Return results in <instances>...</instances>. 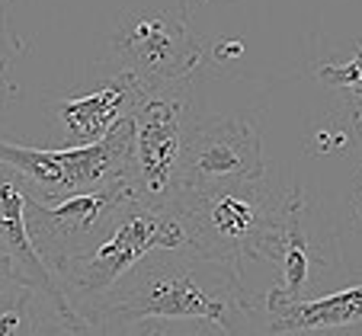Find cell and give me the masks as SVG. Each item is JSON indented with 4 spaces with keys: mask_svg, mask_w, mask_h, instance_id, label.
Instances as JSON below:
<instances>
[{
    "mask_svg": "<svg viewBox=\"0 0 362 336\" xmlns=\"http://www.w3.org/2000/svg\"><path fill=\"white\" fill-rule=\"evenodd\" d=\"M93 336H125L138 320H205L228 336H257L244 275L196 250H154L106 295L71 304Z\"/></svg>",
    "mask_w": 362,
    "mask_h": 336,
    "instance_id": "cell-1",
    "label": "cell"
},
{
    "mask_svg": "<svg viewBox=\"0 0 362 336\" xmlns=\"http://www.w3.org/2000/svg\"><path fill=\"white\" fill-rule=\"evenodd\" d=\"M295 205L298 196L286 202L263 179H250L205 192H180L170 208L186 231V247L244 275V260L257 256L260 244L286 224Z\"/></svg>",
    "mask_w": 362,
    "mask_h": 336,
    "instance_id": "cell-2",
    "label": "cell"
},
{
    "mask_svg": "<svg viewBox=\"0 0 362 336\" xmlns=\"http://www.w3.org/2000/svg\"><path fill=\"white\" fill-rule=\"evenodd\" d=\"M186 247V231L173 208H154L138 196H129L112 208L87 247L55 272L64 298L74 295V304L106 295L132 266L154 250Z\"/></svg>",
    "mask_w": 362,
    "mask_h": 336,
    "instance_id": "cell-3",
    "label": "cell"
},
{
    "mask_svg": "<svg viewBox=\"0 0 362 336\" xmlns=\"http://www.w3.org/2000/svg\"><path fill=\"white\" fill-rule=\"evenodd\" d=\"M132 189L154 208H170L180 196L183 151L196 125L189 80L138 83L132 103Z\"/></svg>",
    "mask_w": 362,
    "mask_h": 336,
    "instance_id": "cell-4",
    "label": "cell"
},
{
    "mask_svg": "<svg viewBox=\"0 0 362 336\" xmlns=\"http://www.w3.org/2000/svg\"><path fill=\"white\" fill-rule=\"evenodd\" d=\"M0 167L13 170L23 192L42 205H58L71 196L103 189L116 179H129L132 173V119L125 116L100 141L74 144L62 151L0 141Z\"/></svg>",
    "mask_w": 362,
    "mask_h": 336,
    "instance_id": "cell-5",
    "label": "cell"
},
{
    "mask_svg": "<svg viewBox=\"0 0 362 336\" xmlns=\"http://www.w3.org/2000/svg\"><path fill=\"white\" fill-rule=\"evenodd\" d=\"M250 179H263L260 135L234 116L196 119L183 151L180 192H205Z\"/></svg>",
    "mask_w": 362,
    "mask_h": 336,
    "instance_id": "cell-6",
    "label": "cell"
},
{
    "mask_svg": "<svg viewBox=\"0 0 362 336\" xmlns=\"http://www.w3.org/2000/svg\"><path fill=\"white\" fill-rule=\"evenodd\" d=\"M129 196H135L132 179H116V183L103 186V189L71 196L58 205H42V202L26 196L29 237H33L42 263L52 269V275L87 247L93 234L103 227V221L112 215V208L119 202H125Z\"/></svg>",
    "mask_w": 362,
    "mask_h": 336,
    "instance_id": "cell-7",
    "label": "cell"
},
{
    "mask_svg": "<svg viewBox=\"0 0 362 336\" xmlns=\"http://www.w3.org/2000/svg\"><path fill=\"white\" fill-rule=\"evenodd\" d=\"M116 48L129 64L125 71L141 87L189 80V71L196 68L199 58V48L189 32L167 13L125 16L116 32Z\"/></svg>",
    "mask_w": 362,
    "mask_h": 336,
    "instance_id": "cell-8",
    "label": "cell"
},
{
    "mask_svg": "<svg viewBox=\"0 0 362 336\" xmlns=\"http://www.w3.org/2000/svg\"><path fill=\"white\" fill-rule=\"evenodd\" d=\"M0 253L7 256V263L20 285L45 292V295L55 301V311L62 320H77L68 298H64V292H62V285H58V279L52 275V269L42 263L39 250H35L33 237H29L26 192H23L20 176H16V173L7 176L4 170H0Z\"/></svg>",
    "mask_w": 362,
    "mask_h": 336,
    "instance_id": "cell-9",
    "label": "cell"
},
{
    "mask_svg": "<svg viewBox=\"0 0 362 336\" xmlns=\"http://www.w3.org/2000/svg\"><path fill=\"white\" fill-rule=\"evenodd\" d=\"M138 93V80L122 71L112 83H106L103 90L90 96H77V100H62L55 103V116L64 128V138L74 144H93L103 135H110L119 122L132 112Z\"/></svg>",
    "mask_w": 362,
    "mask_h": 336,
    "instance_id": "cell-10",
    "label": "cell"
},
{
    "mask_svg": "<svg viewBox=\"0 0 362 336\" xmlns=\"http://www.w3.org/2000/svg\"><path fill=\"white\" fill-rule=\"evenodd\" d=\"M269 333L273 336H298L308 330H340L359 327L362 323V285H349L334 295L315 298V301H298V298H282L279 292L267 295Z\"/></svg>",
    "mask_w": 362,
    "mask_h": 336,
    "instance_id": "cell-11",
    "label": "cell"
},
{
    "mask_svg": "<svg viewBox=\"0 0 362 336\" xmlns=\"http://www.w3.org/2000/svg\"><path fill=\"white\" fill-rule=\"evenodd\" d=\"M33 308V288L16 285L0 301V336H45V323L29 314Z\"/></svg>",
    "mask_w": 362,
    "mask_h": 336,
    "instance_id": "cell-12",
    "label": "cell"
},
{
    "mask_svg": "<svg viewBox=\"0 0 362 336\" xmlns=\"http://www.w3.org/2000/svg\"><path fill=\"white\" fill-rule=\"evenodd\" d=\"M317 77L324 83H330V87H340V90H349L353 96H362V48L343 64H324L317 71Z\"/></svg>",
    "mask_w": 362,
    "mask_h": 336,
    "instance_id": "cell-13",
    "label": "cell"
},
{
    "mask_svg": "<svg viewBox=\"0 0 362 336\" xmlns=\"http://www.w3.org/2000/svg\"><path fill=\"white\" fill-rule=\"evenodd\" d=\"M160 336H228V333L205 320H180V323H164Z\"/></svg>",
    "mask_w": 362,
    "mask_h": 336,
    "instance_id": "cell-14",
    "label": "cell"
},
{
    "mask_svg": "<svg viewBox=\"0 0 362 336\" xmlns=\"http://www.w3.org/2000/svg\"><path fill=\"white\" fill-rule=\"evenodd\" d=\"M45 336H93L81 320H62L55 317V323H45Z\"/></svg>",
    "mask_w": 362,
    "mask_h": 336,
    "instance_id": "cell-15",
    "label": "cell"
},
{
    "mask_svg": "<svg viewBox=\"0 0 362 336\" xmlns=\"http://www.w3.org/2000/svg\"><path fill=\"white\" fill-rule=\"evenodd\" d=\"M160 333H164V323L160 320H138L125 336H160Z\"/></svg>",
    "mask_w": 362,
    "mask_h": 336,
    "instance_id": "cell-16",
    "label": "cell"
}]
</instances>
